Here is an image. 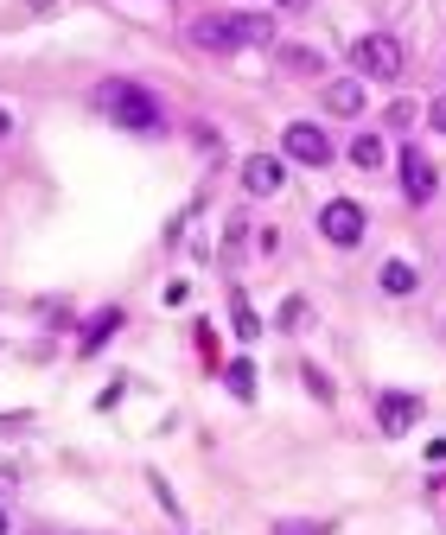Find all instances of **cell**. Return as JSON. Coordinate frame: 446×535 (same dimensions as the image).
<instances>
[{"mask_svg": "<svg viewBox=\"0 0 446 535\" xmlns=\"http://www.w3.org/2000/svg\"><path fill=\"white\" fill-rule=\"evenodd\" d=\"M0 535H13V523H7V510H0Z\"/></svg>", "mask_w": 446, "mask_h": 535, "instance_id": "obj_20", "label": "cell"}, {"mask_svg": "<svg viewBox=\"0 0 446 535\" xmlns=\"http://www.w3.org/2000/svg\"><path fill=\"white\" fill-rule=\"evenodd\" d=\"M230 319H236V338H255L262 325H255V313H249V300L243 293H230Z\"/></svg>", "mask_w": 446, "mask_h": 535, "instance_id": "obj_14", "label": "cell"}, {"mask_svg": "<svg viewBox=\"0 0 446 535\" xmlns=\"http://www.w3.org/2000/svg\"><path fill=\"white\" fill-rule=\"evenodd\" d=\"M274 7H287V13H300V7H306V0H274Z\"/></svg>", "mask_w": 446, "mask_h": 535, "instance_id": "obj_18", "label": "cell"}, {"mask_svg": "<svg viewBox=\"0 0 446 535\" xmlns=\"http://www.w3.org/2000/svg\"><path fill=\"white\" fill-rule=\"evenodd\" d=\"M281 185H287V160L281 153H249L243 160V192L249 198H274Z\"/></svg>", "mask_w": 446, "mask_h": 535, "instance_id": "obj_7", "label": "cell"}, {"mask_svg": "<svg viewBox=\"0 0 446 535\" xmlns=\"http://www.w3.org/2000/svg\"><path fill=\"white\" fill-rule=\"evenodd\" d=\"M351 64H357L364 77H376V83H396L408 58H402V45L389 39V32H364V39L351 45Z\"/></svg>", "mask_w": 446, "mask_h": 535, "instance_id": "obj_3", "label": "cell"}, {"mask_svg": "<svg viewBox=\"0 0 446 535\" xmlns=\"http://www.w3.org/2000/svg\"><path fill=\"white\" fill-rule=\"evenodd\" d=\"M281 64H294V71H319V58H313V51H300V45H281Z\"/></svg>", "mask_w": 446, "mask_h": 535, "instance_id": "obj_15", "label": "cell"}, {"mask_svg": "<svg viewBox=\"0 0 446 535\" xmlns=\"http://www.w3.org/2000/svg\"><path fill=\"white\" fill-rule=\"evenodd\" d=\"M351 166H364V172L383 166V134H357L351 141Z\"/></svg>", "mask_w": 446, "mask_h": 535, "instance_id": "obj_11", "label": "cell"}, {"mask_svg": "<svg viewBox=\"0 0 446 535\" xmlns=\"http://www.w3.org/2000/svg\"><path fill=\"white\" fill-rule=\"evenodd\" d=\"M383 293L408 300V293H415V268H408V262H389V268H383Z\"/></svg>", "mask_w": 446, "mask_h": 535, "instance_id": "obj_13", "label": "cell"}, {"mask_svg": "<svg viewBox=\"0 0 446 535\" xmlns=\"http://www.w3.org/2000/svg\"><path fill=\"white\" fill-rule=\"evenodd\" d=\"M402 192H408V204H427L440 192V172L421 147H402Z\"/></svg>", "mask_w": 446, "mask_h": 535, "instance_id": "obj_8", "label": "cell"}, {"mask_svg": "<svg viewBox=\"0 0 446 535\" xmlns=\"http://www.w3.org/2000/svg\"><path fill=\"white\" fill-rule=\"evenodd\" d=\"M325 115H364V83L357 77L325 83Z\"/></svg>", "mask_w": 446, "mask_h": 535, "instance_id": "obj_9", "label": "cell"}, {"mask_svg": "<svg viewBox=\"0 0 446 535\" xmlns=\"http://www.w3.org/2000/svg\"><path fill=\"white\" fill-rule=\"evenodd\" d=\"M223 383H230L236 402H249V395H255V364H249V357H236V364L223 370Z\"/></svg>", "mask_w": 446, "mask_h": 535, "instance_id": "obj_12", "label": "cell"}, {"mask_svg": "<svg viewBox=\"0 0 446 535\" xmlns=\"http://www.w3.org/2000/svg\"><path fill=\"white\" fill-rule=\"evenodd\" d=\"M415 414H421V395H408V389H383L376 395V427H383L389 440H402L408 427H415Z\"/></svg>", "mask_w": 446, "mask_h": 535, "instance_id": "obj_6", "label": "cell"}, {"mask_svg": "<svg viewBox=\"0 0 446 535\" xmlns=\"http://www.w3.org/2000/svg\"><path fill=\"white\" fill-rule=\"evenodd\" d=\"M0 134H13V122H7V109H0Z\"/></svg>", "mask_w": 446, "mask_h": 535, "instance_id": "obj_19", "label": "cell"}, {"mask_svg": "<svg viewBox=\"0 0 446 535\" xmlns=\"http://www.w3.org/2000/svg\"><path fill=\"white\" fill-rule=\"evenodd\" d=\"M281 535H325V523H287Z\"/></svg>", "mask_w": 446, "mask_h": 535, "instance_id": "obj_17", "label": "cell"}, {"mask_svg": "<svg viewBox=\"0 0 446 535\" xmlns=\"http://www.w3.org/2000/svg\"><path fill=\"white\" fill-rule=\"evenodd\" d=\"M319 236H325L332 249H357V243H364V204L332 198V204L319 211Z\"/></svg>", "mask_w": 446, "mask_h": 535, "instance_id": "obj_4", "label": "cell"}, {"mask_svg": "<svg viewBox=\"0 0 446 535\" xmlns=\"http://www.w3.org/2000/svg\"><path fill=\"white\" fill-rule=\"evenodd\" d=\"M427 122H434V134H446V96H434V109H427Z\"/></svg>", "mask_w": 446, "mask_h": 535, "instance_id": "obj_16", "label": "cell"}, {"mask_svg": "<svg viewBox=\"0 0 446 535\" xmlns=\"http://www.w3.org/2000/svg\"><path fill=\"white\" fill-rule=\"evenodd\" d=\"M96 96H102V109H109L122 128H134V134H153V128H160V102H153L147 83H122V77H115V83H102Z\"/></svg>", "mask_w": 446, "mask_h": 535, "instance_id": "obj_2", "label": "cell"}, {"mask_svg": "<svg viewBox=\"0 0 446 535\" xmlns=\"http://www.w3.org/2000/svg\"><path fill=\"white\" fill-rule=\"evenodd\" d=\"M268 39H274V20H262V13H204V20H192L198 51H243Z\"/></svg>", "mask_w": 446, "mask_h": 535, "instance_id": "obj_1", "label": "cell"}, {"mask_svg": "<svg viewBox=\"0 0 446 535\" xmlns=\"http://www.w3.org/2000/svg\"><path fill=\"white\" fill-rule=\"evenodd\" d=\"M281 153H287V160H294V166H332V134H325L319 122H294V128H287L281 134Z\"/></svg>", "mask_w": 446, "mask_h": 535, "instance_id": "obj_5", "label": "cell"}, {"mask_svg": "<svg viewBox=\"0 0 446 535\" xmlns=\"http://www.w3.org/2000/svg\"><path fill=\"white\" fill-rule=\"evenodd\" d=\"M115 325H122V306H102V313H96L90 325H83V344H77V351H83V357H96L102 344H109V332H115Z\"/></svg>", "mask_w": 446, "mask_h": 535, "instance_id": "obj_10", "label": "cell"}]
</instances>
